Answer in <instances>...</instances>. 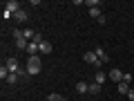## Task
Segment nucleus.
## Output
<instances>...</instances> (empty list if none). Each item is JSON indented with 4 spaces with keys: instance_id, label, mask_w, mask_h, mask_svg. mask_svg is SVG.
Here are the masks:
<instances>
[{
    "instance_id": "nucleus-1",
    "label": "nucleus",
    "mask_w": 134,
    "mask_h": 101,
    "mask_svg": "<svg viewBox=\"0 0 134 101\" xmlns=\"http://www.w3.org/2000/svg\"><path fill=\"white\" fill-rule=\"evenodd\" d=\"M40 70H43L40 56H38V54H36V56H29V58H27V72H29V77H34V74H40Z\"/></svg>"
},
{
    "instance_id": "nucleus-2",
    "label": "nucleus",
    "mask_w": 134,
    "mask_h": 101,
    "mask_svg": "<svg viewBox=\"0 0 134 101\" xmlns=\"http://www.w3.org/2000/svg\"><path fill=\"white\" fill-rule=\"evenodd\" d=\"M83 61H85V63H90V65H94V67H100V58L96 56V52H85Z\"/></svg>"
},
{
    "instance_id": "nucleus-3",
    "label": "nucleus",
    "mask_w": 134,
    "mask_h": 101,
    "mask_svg": "<svg viewBox=\"0 0 134 101\" xmlns=\"http://www.w3.org/2000/svg\"><path fill=\"white\" fill-rule=\"evenodd\" d=\"M107 79H112V81H114L116 85H119V83L123 81V72H121L119 67H112V70H110V74H107Z\"/></svg>"
},
{
    "instance_id": "nucleus-4",
    "label": "nucleus",
    "mask_w": 134,
    "mask_h": 101,
    "mask_svg": "<svg viewBox=\"0 0 134 101\" xmlns=\"http://www.w3.org/2000/svg\"><path fill=\"white\" fill-rule=\"evenodd\" d=\"M2 7H5L7 11H11V14H18V11H20V2H18V0H7Z\"/></svg>"
},
{
    "instance_id": "nucleus-5",
    "label": "nucleus",
    "mask_w": 134,
    "mask_h": 101,
    "mask_svg": "<svg viewBox=\"0 0 134 101\" xmlns=\"http://www.w3.org/2000/svg\"><path fill=\"white\" fill-rule=\"evenodd\" d=\"M5 65H7V70H9V74H18V70H20L18 61H16L14 56H11V58H7V63H5Z\"/></svg>"
},
{
    "instance_id": "nucleus-6",
    "label": "nucleus",
    "mask_w": 134,
    "mask_h": 101,
    "mask_svg": "<svg viewBox=\"0 0 134 101\" xmlns=\"http://www.w3.org/2000/svg\"><path fill=\"white\" fill-rule=\"evenodd\" d=\"M76 92L78 94H87V92H90V85H87L85 81H76Z\"/></svg>"
},
{
    "instance_id": "nucleus-7",
    "label": "nucleus",
    "mask_w": 134,
    "mask_h": 101,
    "mask_svg": "<svg viewBox=\"0 0 134 101\" xmlns=\"http://www.w3.org/2000/svg\"><path fill=\"white\" fill-rule=\"evenodd\" d=\"M38 52H40V45L38 43H29L27 45V54H29V56H36Z\"/></svg>"
},
{
    "instance_id": "nucleus-8",
    "label": "nucleus",
    "mask_w": 134,
    "mask_h": 101,
    "mask_svg": "<svg viewBox=\"0 0 134 101\" xmlns=\"http://www.w3.org/2000/svg\"><path fill=\"white\" fill-rule=\"evenodd\" d=\"M94 52H96V56L100 58V63H105V61H110V56H107V52H105V49H103V47H96Z\"/></svg>"
},
{
    "instance_id": "nucleus-9",
    "label": "nucleus",
    "mask_w": 134,
    "mask_h": 101,
    "mask_svg": "<svg viewBox=\"0 0 134 101\" xmlns=\"http://www.w3.org/2000/svg\"><path fill=\"white\" fill-rule=\"evenodd\" d=\"M52 43H47V41H43V43H40V54H52Z\"/></svg>"
},
{
    "instance_id": "nucleus-10",
    "label": "nucleus",
    "mask_w": 134,
    "mask_h": 101,
    "mask_svg": "<svg viewBox=\"0 0 134 101\" xmlns=\"http://www.w3.org/2000/svg\"><path fill=\"white\" fill-rule=\"evenodd\" d=\"M23 36H25V41H34L36 38V32H34V29H23Z\"/></svg>"
},
{
    "instance_id": "nucleus-11",
    "label": "nucleus",
    "mask_w": 134,
    "mask_h": 101,
    "mask_svg": "<svg viewBox=\"0 0 134 101\" xmlns=\"http://www.w3.org/2000/svg\"><path fill=\"white\" fill-rule=\"evenodd\" d=\"M94 81H96V83H100V85H103V83L107 81V77H105V72H100V70H98V72L94 74Z\"/></svg>"
},
{
    "instance_id": "nucleus-12",
    "label": "nucleus",
    "mask_w": 134,
    "mask_h": 101,
    "mask_svg": "<svg viewBox=\"0 0 134 101\" xmlns=\"http://www.w3.org/2000/svg\"><path fill=\"white\" fill-rule=\"evenodd\" d=\"M100 90H103V85H100V83H96V81L90 83V94H98Z\"/></svg>"
},
{
    "instance_id": "nucleus-13",
    "label": "nucleus",
    "mask_w": 134,
    "mask_h": 101,
    "mask_svg": "<svg viewBox=\"0 0 134 101\" xmlns=\"http://www.w3.org/2000/svg\"><path fill=\"white\" fill-rule=\"evenodd\" d=\"M14 20H18V23H25V20H27V11L20 9L18 14H14Z\"/></svg>"
},
{
    "instance_id": "nucleus-14",
    "label": "nucleus",
    "mask_w": 134,
    "mask_h": 101,
    "mask_svg": "<svg viewBox=\"0 0 134 101\" xmlns=\"http://www.w3.org/2000/svg\"><path fill=\"white\" fill-rule=\"evenodd\" d=\"M14 45H16V49H25V52H27V45H29V43H27L25 38H18Z\"/></svg>"
},
{
    "instance_id": "nucleus-15",
    "label": "nucleus",
    "mask_w": 134,
    "mask_h": 101,
    "mask_svg": "<svg viewBox=\"0 0 134 101\" xmlns=\"http://www.w3.org/2000/svg\"><path fill=\"white\" fill-rule=\"evenodd\" d=\"M127 92H130V85H127L125 81H121V83H119V94H125V97H127Z\"/></svg>"
},
{
    "instance_id": "nucleus-16",
    "label": "nucleus",
    "mask_w": 134,
    "mask_h": 101,
    "mask_svg": "<svg viewBox=\"0 0 134 101\" xmlns=\"http://www.w3.org/2000/svg\"><path fill=\"white\" fill-rule=\"evenodd\" d=\"M47 101H65V97H60L58 92H52V94L47 97Z\"/></svg>"
},
{
    "instance_id": "nucleus-17",
    "label": "nucleus",
    "mask_w": 134,
    "mask_h": 101,
    "mask_svg": "<svg viewBox=\"0 0 134 101\" xmlns=\"http://www.w3.org/2000/svg\"><path fill=\"white\" fill-rule=\"evenodd\" d=\"M18 81H20L18 74H9V77H7V83H9V85H14V83H18Z\"/></svg>"
},
{
    "instance_id": "nucleus-18",
    "label": "nucleus",
    "mask_w": 134,
    "mask_h": 101,
    "mask_svg": "<svg viewBox=\"0 0 134 101\" xmlns=\"http://www.w3.org/2000/svg\"><path fill=\"white\" fill-rule=\"evenodd\" d=\"M90 16H92V18H96V20H98L100 16H103V14H100V9H98V7H94V9H90Z\"/></svg>"
},
{
    "instance_id": "nucleus-19",
    "label": "nucleus",
    "mask_w": 134,
    "mask_h": 101,
    "mask_svg": "<svg viewBox=\"0 0 134 101\" xmlns=\"http://www.w3.org/2000/svg\"><path fill=\"white\" fill-rule=\"evenodd\" d=\"M7 77H9V70H7V65H2V67H0V79H5V81H7Z\"/></svg>"
},
{
    "instance_id": "nucleus-20",
    "label": "nucleus",
    "mask_w": 134,
    "mask_h": 101,
    "mask_svg": "<svg viewBox=\"0 0 134 101\" xmlns=\"http://www.w3.org/2000/svg\"><path fill=\"white\" fill-rule=\"evenodd\" d=\"M11 34H14V41H18V38H25V36H23V32H20V29H14V32H11Z\"/></svg>"
},
{
    "instance_id": "nucleus-21",
    "label": "nucleus",
    "mask_w": 134,
    "mask_h": 101,
    "mask_svg": "<svg viewBox=\"0 0 134 101\" xmlns=\"http://www.w3.org/2000/svg\"><path fill=\"white\" fill-rule=\"evenodd\" d=\"M9 18H14V14L7 11V9H2V20H9Z\"/></svg>"
},
{
    "instance_id": "nucleus-22",
    "label": "nucleus",
    "mask_w": 134,
    "mask_h": 101,
    "mask_svg": "<svg viewBox=\"0 0 134 101\" xmlns=\"http://www.w3.org/2000/svg\"><path fill=\"white\" fill-rule=\"evenodd\" d=\"M123 81L130 85V83H132V74H123Z\"/></svg>"
},
{
    "instance_id": "nucleus-23",
    "label": "nucleus",
    "mask_w": 134,
    "mask_h": 101,
    "mask_svg": "<svg viewBox=\"0 0 134 101\" xmlns=\"http://www.w3.org/2000/svg\"><path fill=\"white\" fill-rule=\"evenodd\" d=\"M127 101H134V90L130 88V92H127Z\"/></svg>"
},
{
    "instance_id": "nucleus-24",
    "label": "nucleus",
    "mask_w": 134,
    "mask_h": 101,
    "mask_svg": "<svg viewBox=\"0 0 134 101\" xmlns=\"http://www.w3.org/2000/svg\"><path fill=\"white\" fill-rule=\"evenodd\" d=\"M125 101H127V99H125Z\"/></svg>"
},
{
    "instance_id": "nucleus-25",
    "label": "nucleus",
    "mask_w": 134,
    "mask_h": 101,
    "mask_svg": "<svg viewBox=\"0 0 134 101\" xmlns=\"http://www.w3.org/2000/svg\"><path fill=\"white\" fill-rule=\"evenodd\" d=\"M94 101H96V99H94Z\"/></svg>"
}]
</instances>
